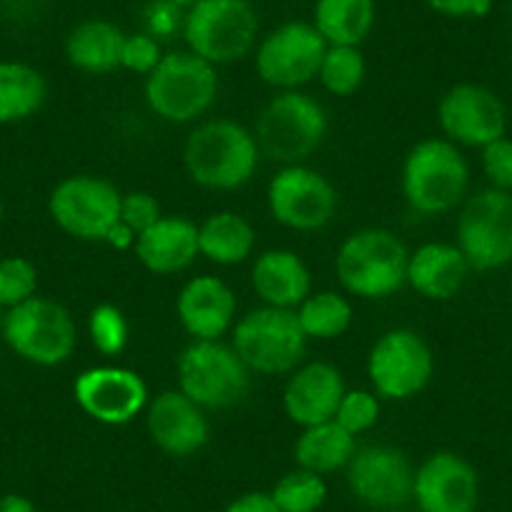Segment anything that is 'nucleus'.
Returning <instances> with one entry per match:
<instances>
[{
    "label": "nucleus",
    "instance_id": "obj_1",
    "mask_svg": "<svg viewBox=\"0 0 512 512\" xmlns=\"http://www.w3.org/2000/svg\"><path fill=\"white\" fill-rule=\"evenodd\" d=\"M181 161L189 179L201 189L239 191L259 171L262 151L244 123L234 118H204L191 126Z\"/></svg>",
    "mask_w": 512,
    "mask_h": 512
},
{
    "label": "nucleus",
    "instance_id": "obj_2",
    "mask_svg": "<svg viewBox=\"0 0 512 512\" xmlns=\"http://www.w3.org/2000/svg\"><path fill=\"white\" fill-rule=\"evenodd\" d=\"M472 169L465 151L442 136L422 139L407 151L402 164V196L420 216L457 211L470 196Z\"/></svg>",
    "mask_w": 512,
    "mask_h": 512
},
{
    "label": "nucleus",
    "instance_id": "obj_3",
    "mask_svg": "<svg viewBox=\"0 0 512 512\" xmlns=\"http://www.w3.org/2000/svg\"><path fill=\"white\" fill-rule=\"evenodd\" d=\"M405 241L382 226H364L352 231L339 244L334 256V274L347 297L387 299L407 284Z\"/></svg>",
    "mask_w": 512,
    "mask_h": 512
},
{
    "label": "nucleus",
    "instance_id": "obj_4",
    "mask_svg": "<svg viewBox=\"0 0 512 512\" xmlns=\"http://www.w3.org/2000/svg\"><path fill=\"white\" fill-rule=\"evenodd\" d=\"M262 159L279 166L307 164L329 134L327 108L304 91H277L251 126Z\"/></svg>",
    "mask_w": 512,
    "mask_h": 512
},
{
    "label": "nucleus",
    "instance_id": "obj_5",
    "mask_svg": "<svg viewBox=\"0 0 512 512\" xmlns=\"http://www.w3.org/2000/svg\"><path fill=\"white\" fill-rule=\"evenodd\" d=\"M219 98V68L196 53L169 51L146 76L144 101L159 121L194 126Z\"/></svg>",
    "mask_w": 512,
    "mask_h": 512
},
{
    "label": "nucleus",
    "instance_id": "obj_6",
    "mask_svg": "<svg viewBox=\"0 0 512 512\" xmlns=\"http://www.w3.org/2000/svg\"><path fill=\"white\" fill-rule=\"evenodd\" d=\"M229 337V344L249 367V372L264 377L294 372L304 362L309 344L294 309L264 307V304L236 319Z\"/></svg>",
    "mask_w": 512,
    "mask_h": 512
},
{
    "label": "nucleus",
    "instance_id": "obj_7",
    "mask_svg": "<svg viewBox=\"0 0 512 512\" xmlns=\"http://www.w3.org/2000/svg\"><path fill=\"white\" fill-rule=\"evenodd\" d=\"M186 48L211 66L251 56L259 43V16L251 0H199L184 16Z\"/></svg>",
    "mask_w": 512,
    "mask_h": 512
},
{
    "label": "nucleus",
    "instance_id": "obj_8",
    "mask_svg": "<svg viewBox=\"0 0 512 512\" xmlns=\"http://www.w3.org/2000/svg\"><path fill=\"white\" fill-rule=\"evenodd\" d=\"M176 387L206 412H219L249 395L251 372L224 339H191L176 359Z\"/></svg>",
    "mask_w": 512,
    "mask_h": 512
},
{
    "label": "nucleus",
    "instance_id": "obj_9",
    "mask_svg": "<svg viewBox=\"0 0 512 512\" xmlns=\"http://www.w3.org/2000/svg\"><path fill=\"white\" fill-rule=\"evenodd\" d=\"M0 337L23 362L36 367H61L78 347V327L61 302L33 297L8 309Z\"/></svg>",
    "mask_w": 512,
    "mask_h": 512
},
{
    "label": "nucleus",
    "instance_id": "obj_10",
    "mask_svg": "<svg viewBox=\"0 0 512 512\" xmlns=\"http://www.w3.org/2000/svg\"><path fill=\"white\" fill-rule=\"evenodd\" d=\"M455 244L472 272H500L512 267V191H475L457 209Z\"/></svg>",
    "mask_w": 512,
    "mask_h": 512
},
{
    "label": "nucleus",
    "instance_id": "obj_11",
    "mask_svg": "<svg viewBox=\"0 0 512 512\" xmlns=\"http://www.w3.org/2000/svg\"><path fill=\"white\" fill-rule=\"evenodd\" d=\"M432 377H435V354L427 339L415 329H387L369 347V390L377 392L379 400H412L427 390Z\"/></svg>",
    "mask_w": 512,
    "mask_h": 512
},
{
    "label": "nucleus",
    "instance_id": "obj_12",
    "mask_svg": "<svg viewBox=\"0 0 512 512\" xmlns=\"http://www.w3.org/2000/svg\"><path fill=\"white\" fill-rule=\"evenodd\" d=\"M327 53V41L312 21H287L259 38L254 48V71L274 91H302L317 81Z\"/></svg>",
    "mask_w": 512,
    "mask_h": 512
},
{
    "label": "nucleus",
    "instance_id": "obj_13",
    "mask_svg": "<svg viewBox=\"0 0 512 512\" xmlns=\"http://www.w3.org/2000/svg\"><path fill=\"white\" fill-rule=\"evenodd\" d=\"M269 216L289 231L327 229L339 211V194L322 171L309 164L279 166L267 186Z\"/></svg>",
    "mask_w": 512,
    "mask_h": 512
},
{
    "label": "nucleus",
    "instance_id": "obj_14",
    "mask_svg": "<svg viewBox=\"0 0 512 512\" xmlns=\"http://www.w3.org/2000/svg\"><path fill=\"white\" fill-rule=\"evenodd\" d=\"M121 194L103 176L73 174L58 181L48 196L53 224L78 241H103L121 214Z\"/></svg>",
    "mask_w": 512,
    "mask_h": 512
},
{
    "label": "nucleus",
    "instance_id": "obj_15",
    "mask_svg": "<svg viewBox=\"0 0 512 512\" xmlns=\"http://www.w3.org/2000/svg\"><path fill=\"white\" fill-rule=\"evenodd\" d=\"M73 400L83 415L106 427H123L149 407V384L139 372L118 364H96L73 379Z\"/></svg>",
    "mask_w": 512,
    "mask_h": 512
},
{
    "label": "nucleus",
    "instance_id": "obj_16",
    "mask_svg": "<svg viewBox=\"0 0 512 512\" xmlns=\"http://www.w3.org/2000/svg\"><path fill=\"white\" fill-rule=\"evenodd\" d=\"M507 106L482 83H455L437 103V126L442 139L460 149H485L507 134Z\"/></svg>",
    "mask_w": 512,
    "mask_h": 512
},
{
    "label": "nucleus",
    "instance_id": "obj_17",
    "mask_svg": "<svg viewBox=\"0 0 512 512\" xmlns=\"http://www.w3.org/2000/svg\"><path fill=\"white\" fill-rule=\"evenodd\" d=\"M344 475H347V487L352 497L364 507L379 512H397L405 510L412 502L415 465L400 447H357Z\"/></svg>",
    "mask_w": 512,
    "mask_h": 512
},
{
    "label": "nucleus",
    "instance_id": "obj_18",
    "mask_svg": "<svg viewBox=\"0 0 512 512\" xmlns=\"http://www.w3.org/2000/svg\"><path fill=\"white\" fill-rule=\"evenodd\" d=\"M412 505L417 512H475L480 505V475L457 452H432L415 467Z\"/></svg>",
    "mask_w": 512,
    "mask_h": 512
},
{
    "label": "nucleus",
    "instance_id": "obj_19",
    "mask_svg": "<svg viewBox=\"0 0 512 512\" xmlns=\"http://www.w3.org/2000/svg\"><path fill=\"white\" fill-rule=\"evenodd\" d=\"M146 432L164 455L186 460L206 447L211 422L204 407L184 395L179 387L151 397L146 407Z\"/></svg>",
    "mask_w": 512,
    "mask_h": 512
},
{
    "label": "nucleus",
    "instance_id": "obj_20",
    "mask_svg": "<svg viewBox=\"0 0 512 512\" xmlns=\"http://www.w3.org/2000/svg\"><path fill=\"white\" fill-rule=\"evenodd\" d=\"M176 319L194 342L224 339L239 319L234 289L214 274H196L179 289Z\"/></svg>",
    "mask_w": 512,
    "mask_h": 512
},
{
    "label": "nucleus",
    "instance_id": "obj_21",
    "mask_svg": "<svg viewBox=\"0 0 512 512\" xmlns=\"http://www.w3.org/2000/svg\"><path fill=\"white\" fill-rule=\"evenodd\" d=\"M344 392L347 384L342 369L329 362H302L287 374L282 392L284 415L297 427L329 422L337 415Z\"/></svg>",
    "mask_w": 512,
    "mask_h": 512
},
{
    "label": "nucleus",
    "instance_id": "obj_22",
    "mask_svg": "<svg viewBox=\"0 0 512 512\" xmlns=\"http://www.w3.org/2000/svg\"><path fill=\"white\" fill-rule=\"evenodd\" d=\"M134 254L146 272L174 277L199 259V224L189 216L164 214L154 226L136 236Z\"/></svg>",
    "mask_w": 512,
    "mask_h": 512
},
{
    "label": "nucleus",
    "instance_id": "obj_23",
    "mask_svg": "<svg viewBox=\"0 0 512 512\" xmlns=\"http://www.w3.org/2000/svg\"><path fill=\"white\" fill-rule=\"evenodd\" d=\"M472 267L455 241H427L410 251L407 287L427 302H450L465 289Z\"/></svg>",
    "mask_w": 512,
    "mask_h": 512
},
{
    "label": "nucleus",
    "instance_id": "obj_24",
    "mask_svg": "<svg viewBox=\"0 0 512 512\" xmlns=\"http://www.w3.org/2000/svg\"><path fill=\"white\" fill-rule=\"evenodd\" d=\"M249 282L264 307L297 309L314 292L307 262L292 249H267L256 254Z\"/></svg>",
    "mask_w": 512,
    "mask_h": 512
},
{
    "label": "nucleus",
    "instance_id": "obj_25",
    "mask_svg": "<svg viewBox=\"0 0 512 512\" xmlns=\"http://www.w3.org/2000/svg\"><path fill=\"white\" fill-rule=\"evenodd\" d=\"M126 33L111 21L88 18L71 28L63 43L66 61L88 76H108L121 71V48Z\"/></svg>",
    "mask_w": 512,
    "mask_h": 512
},
{
    "label": "nucleus",
    "instance_id": "obj_26",
    "mask_svg": "<svg viewBox=\"0 0 512 512\" xmlns=\"http://www.w3.org/2000/svg\"><path fill=\"white\" fill-rule=\"evenodd\" d=\"M256 249V229L244 214L214 211L199 224V254L216 267H239Z\"/></svg>",
    "mask_w": 512,
    "mask_h": 512
},
{
    "label": "nucleus",
    "instance_id": "obj_27",
    "mask_svg": "<svg viewBox=\"0 0 512 512\" xmlns=\"http://www.w3.org/2000/svg\"><path fill=\"white\" fill-rule=\"evenodd\" d=\"M357 447V437L349 435L342 425L334 420L319 422V425L302 427L294 442V462L302 470L327 477L332 472L347 470Z\"/></svg>",
    "mask_w": 512,
    "mask_h": 512
},
{
    "label": "nucleus",
    "instance_id": "obj_28",
    "mask_svg": "<svg viewBox=\"0 0 512 512\" xmlns=\"http://www.w3.org/2000/svg\"><path fill=\"white\" fill-rule=\"evenodd\" d=\"M377 23L374 0H317L312 26L327 46H362Z\"/></svg>",
    "mask_w": 512,
    "mask_h": 512
},
{
    "label": "nucleus",
    "instance_id": "obj_29",
    "mask_svg": "<svg viewBox=\"0 0 512 512\" xmlns=\"http://www.w3.org/2000/svg\"><path fill=\"white\" fill-rule=\"evenodd\" d=\"M48 98L46 76L23 61H0V126L36 116Z\"/></svg>",
    "mask_w": 512,
    "mask_h": 512
},
{
    "label": "nucleus",
    "instance_id": "obj_30",
    "mask_svg": "<svg viewBox=\"0 0 512 512\" xmlns=\"http://www.w3.org/2000/svg\"><path fill=\"white\" fill-rule=\"evenodd\" d=\"M297 319L307 339L329 342L349 332L354 322V307L349 297L337 289H314L297 309Z\"/></svg>",
    "mask_w": 512,
    "mask_h": 512
},
{
    "label": "nucleus",
    "instance_id": "obj_31",
    "mask_svg": "<svg viewBox=\"0 0 512 512\" xmlns=\"http://www.w3.org/2000/svg\"><path fill=\"white\" fill-rule=\"evenodd\" d=\"M367 78V61L359 46H327L319 66L317 81L327 93L337 98H349L362 88Z\"/></svg>",
    "mask_w": 512,
    "mask_h": 512
},
{
    "label": "nucleus",
    "instance_id": "obj_32",
    "mask_svg": "<svg viewBox=\"0 0 512 512\" xmlns=\"http://www.w3.org/2000/svg\"><path fill=\"white\" fill-rule=\"evenodd\" d=\"M269 495L282 512H319L327 502L329 487L317 472L294 467L274 482Z\"/></svg>",
    "mask_w": 512,
    "mask_h": 512
},
{
    "label": "nucleus",
    "instance_id": "obj_33",
    "mask_svg": "<svg viewBox=\"0 0 512 512\" xmlns=\"http://www.w3.org/2000/svg\"><path fill=\"white\" fill-rule=\"evenodd\" d=\"M86 332L88 339H91V347L98 354H103V357H118L128 347L131 324H128V317L123 314L121 307H116L111 302H101L88 312Z\"/></svg>",
    "mask_w": 512,
    "mask_h": 512
},
{
    "label": "nucleus",
    "instance_id": "obj_34",
    "mask_svg": "<svg viewBox=\"0 0 512 512\" xmlns=\"http://www.w3.org/2000/svg\"><path fill=\"white\" fill-rule=\"evenodd\" d=\"M38 294V269L26 256L0 259V307L13 309Z\"/></svg>",
    "mask_w": 512,
    "mask_h": 512
},
{
    "label": "nucleus",
    "instance_id": "obj_35",
    "mask_svg": "<svg viewBox=\"0 0 512 512\" xmlns=\"http://www.w3.org/2000/svg\"><path fill=\"white\" fill-rule=\"evenodd\" d=\"M382 415V400L372 390H349L344 392L342 402L337 407L334 422L342 425L349 435L359 437L372 430Z\"/></svg>",
    "mask_w": 512,
    "mask_h": 512
},
{
    "label": "nucleus",
    "instance_id": "obj_36",
    "mask_svg": "<svg viewBox=\"0 0 512 512\" xmlns=\"http://www.w3.org/2000/svg\"><path fill=\"white\" fill-rule=\"evenodd\" d=\"M164 58V46L149 33H126L121 48V71L136 73V76H149Z\"/></svg>",
    "mask_w": 512,
    "mask_h": 512
},
{
    "label": "nucleus",
    "instance_id": "obj_37",
    "mask_svg": "<svg viewBox=\"0 0 512 512\" xmlns=\"http://www.w3.org/2000/svg\"><path fill=\"white\" fill-rule=\"evenodd\" d=\"M480 169L487 186L500 191H512V139L500 136L485 149H480Z\"/></svg>",
    "mask_w": 512,
    "mask_h": 512
},
{
    "label": "nucleus",
    "instance_id": "obj_38",
    "mask_svg": "<svg viewBox=\"0 0 512 512\" xmlns=\"http://www.w3.org/2000/svg\"><path fill=\"white\" fill-rule=\"evenodd\" d=\"M186 11L179 8L171 0H149L141 11V23H144V33L154 36L156 41H169L176 33L184 28Z\"/></svg>",
    "mask_w": 512,
    "mask_h": 512
},
{
    "label": "nucleus",
    "instance_id": "obj_39",
    "mask_svg": "<svg viewBox=\"0 0 512 512\" xmlns=\"http://www.w3.org/2000/svg\"><path fill=\"white\" fill-rule=\"evenodd\" d=\"M161 216H164V211H161L159 199L149 191H126V194H121V214H118V219L136 236L144 234Z\"/></svg>",
    "mask_w": 512,
    "mask_h": 512
},
{
    "label": "nucleus",
    "instance_id": "obj_40",
    "mask_svg": "<svg viewBox=\"0 0 512 512\" xmlns=\"http://www.w3.org/2000/svg\"><path fill=\"white\" fill-rule=\"evenodd\" d=\"M495 0H425L432 13L452 21H467V18H485L492 11Z\"/></svg>",
    "mask_w": 512,
    "mask_h": 512
},
{
    "label": "nucleus",
    "instance_id": "obj_41",
    "mask_svg": "<svg viewBox=\"0 0 512 512\" xmlns=\"http://www.w3.org/2000/svg\"><path fill=\"white\" fill-rule=\"evenodd\" d=\"M224 512H282V510H279L277 502L272 500L269 492L254 490V492H244V495L234 497V500L224 507Z\"/></svg>",
    "mask_w": 512,
    "mask_h": 512
},
{
    "label": "nucleus",
    "instance_id": "obj_42",
    "mask_svg": "<svg viewBox=\"0 0 512 512\" xmlns=\"http://www.w3.org/2000/svg\"><path fill=\"white\" fill-rule=\"evenodd\" d=\"M103 244H108V246H111V249H116V251H134L136 234L131 229H128V226L123 224L121 219H118L116 224L111 226V231H108V234H106Z\"/></svg>",
    "mask_w": 512,
    "mask_h": 512
},
{
    "label": "nucleus",
    "instance_id": "obj_43",
    "mask_svg": "<svg viewBox=\"0 0 512 512\" xmlns=\"http://www.w3.org/2000/svg\"><path fill=\"white\" fill-rule=\"evenodd\" d=\"M0 512H38L31 497L21 495V492H8L0 497Z\"/></svg>",
    "mask_w": 512,
    "mask_h": 512
},
{
    "label": "nucleus",
    "instance_id": "obj_44",
    "mask_svg": "<svg viewBox=\"0 0 512 512\" xmlns=\"http://www.w3.org/2000/svg\"><path fill=\"white\" fill-rule=\"evenodd\" d=\"M171 3H176V6H179V8H184V11H189V8L196 6L199 0H171Z\"/></svg>",
    "mask_w": 512,
    "mask_h": 512
},
{
    "label": "nucleus",
    "instance_id": "obj_45",
    "mask_svg": "<svg viewBox=\"0 0 512 512\" xmlns=\"http://www.w3.org/2000/svg\"><path fill=\"white\" fill-rule=\"evenodd\" d=\"M3 319H6V309L0 307V329H3Z\"/></svg>",
    "mask_w": 512,
    "mask_h": 512
},
{
    "label": "nucleus",
    "instance_id": "obj_46",
    "mask_svg": "<svg viewBox=\"0 0 512 512\" xmlns=\"http://www.w3.org/2000/svg\"><path fill=\"white\" fill-rule=\"evenodd\" d=\"M3 211H6V204H3V196H0V219H3Z\"/></svg>",
    "mask_w": 512,
    "mask_h": 512
},
{
    "label": "nucleus",
    "instance_id": "obj_47",
    "mask_svg": "<svg viewBox=\"0 0 512 512\" xmlns=\"http://www.w3.org/2000/svg\"><path fill=\"white\" fill-rule=\"evenodd\" d=\"M397 512H410V510H397ZM417 512V510H415Z\"/></svg>",
    "mask_w": 512,
    "mask_h": 512
}]
</instances>
